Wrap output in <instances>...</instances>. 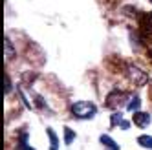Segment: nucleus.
<instances>
[{"mask_svg":"<svg viewBox=\"0 0 152 150\" xmlns=\"http://www.w3.org/2000/svg\"><path fill=\"white\" fill-rule=\"evenodd\" d=\"M70 112L75 119H94L97 115V106L92 101H77L70 106Z\"/></svg>","mask_w":152,"mask_h":150,"instance_id":"f257e3e1","label":"nucleus"},{"mask_svg":"<svg viewBox=\"0 0 152 150\" xmlns=\"http://www.w3.org/2000/svg\"><path fill=\"white\" fill-rule=\"evenodd\" d=\"M125 73H126V77L132 81L134 84H137V86H143V84H147V82H148V75H147L143 70H141L139 66L132 64V62H126Z\"/></svg>","mask_w":152,"mask_h":150,"instance_id":"f03ea898","label":"nucleus"},{"mask_svg":"<svg viewBox=\"0 0 152 150\" xmlns=\"http://www.w3.org/2000/svg\"><path fill=\"white\" fill-rule=\"evenodd\" d=\"M126 92L123 90H112L110 93L106 95V99H104V104L108 106V108H112V110H117V108H121L123 104H128L126 103Z\"/></svg>","mask_w":152,"mask_h":150,"instance_id":"7ed1b4c3","label":"nucleus"},{"mask_svg":"<svg viewBox=\"0 0 152 150\" xmlns=\"http://www.w3.org/2000/svg\"><path fill=\"white\" fill-rule=\"evenodd\" d=\"M132 123L137 126V128H147V126H150V123H152V115L148 114V112H136L134 115H132Z\"/></svg>","mask_w":152,"mask_h":150,"instance_id":"20e7f679","label":"nucleus"},{"mask_svg":"<svg viewBox=\"0 0 152 150\" xmlns=\"http://www.w3.org/2000/svg\"><path fill=\"white\" fill-rule=\"evenodd\" d=\"M28 139H29V134H28L26 128H22L18 132V137H17V150H35L33 146H29Z\"/></svg>","mask_w":152,"mask_h":150,"instance_id":"39448f33","label":"nucleus"},{"mask_svg":"<svg viewBox=\"0 0 152 150\" xmlns=\"http://www.w3.org/2000/svg\"><path fill=\"white\" fill-rule=\"evenodd\" d=\"M99 141L103 143V146H104L106 150H119V145L114 141L110 135H106V134H103V135L99 137Z\"/></svg>","mask_w":152,"mask_h":150,"instance_id":"423d86ee","label":"nucleus"},{"mask_svg":"<svg viewBox=\"0 0 152 150\" xmlns=\"http://www.w3.org/2000/svg\"><path fill=\"white\" fill-rule=\"evenodd\" d=\"M4 53H6V60H11L17 53L13 44H11V40H9V37H4Z\"/></svg>","mask_w":152,"mask_h":150,"instance_id":"0eeeda50","label":"nucleus"},{"mask_svg":"<svg viewBox=\"0 0 152 150\" xmlns=\"http://www.w3.org/2000/svg\"><path fill=\"white\" fill-rule=\"evenodd\" d=\"M46 134L50 137V148L51 150H59V137H57L55 130H53V128H46Z\"/></svg>","mask_w":152,"mask_h":150,"instance_id":"6e6552de","label":"nucleus"},{"mask_svg":"<svg viewBox=\"0 0 152 150\" xmlns=\"http://www.w3.org/2000/svg\"><path fill=\"white\" fill-rule=\"evenodd\" d=\"M139 108H141V99L137 97V95H132L130 101H128V104H126V110L136 114V112H139Z\"/></svg>","mask_w":152,"mask_h":150,"instance_id":"1a4fd4ad","label":"nucleus"},{"mask_svg":"<svg viewBox=\"0 0 152 150\" xmlns=\"http://www.w3.org/2000/svg\"><path fill=\"white\" fill-rule=\"evenodd\" d=\"M137 145H139V146H143V148L152 150V135H147V134L139 135V137H137Z\"/></svg>","mask_w":152,"mask_h":150,"instance_id":"9d476101","label":"nucleus"},{"mask_svg":"<svg viewBox=\"0 0 152 150\" xmlns=\"http://www.w3.org/2000/svg\"><path fill=\"white\" fill-rule=\"evenodd\" d=\"M75 137H77V134H75L72 128H68V126L64 128V145H68V146H70V145L73 143V139H75Z\"/></svg>","mask_w":152,"mask_h":150,"instance_id":"9b49d317","label":"nucleus"},{"mask_svg":"<svg viewBox=\"0 0 152 150\" xmlns=\"http://www.w3.org/2000/svg\"><path fill=\"white\" fill-rule=\"evenodd\" d=\"M123 121H125V119H123V112H114V114L110 115V125H112V126H121Z\"/></svg>","mask_w":152,"mask_h":150,"instance_id":"f8f14e48","label":"nucleus"},{"mask_svg":"<svg viewBox=\"0 0 152 150\" xmlns=\"http://www.w3.org/2000/svg\"><path fill=\"white\" fill-rule=\"evenodd\" d=\"M130 42H132V48H134V50H139V48H141L139 35H137V33H134V31H130Z\"/></svg>","mask_w":152,"mask_h":150,"instance_id":"ddd939ff","label":"nucleus"},{"mask_svg":"<svg viewBox=\"0 0 152 150\" xmlns=\"http://www.w3.org/2000/svg\"><path fill=\"white\" fill-rule=\"evenodd\" d=\"M35 103H37L39 108H42V110H50V108H48V104L44 103V99H42V95H35Z\"/></svg>","mask_w":152,"mask_h":150,"instance_id":"4468645a","label":"nucleus"},{"mask_svg":"<svg viewBox=\"0 0 152 150\" xmlns=\"http://www.w3.org/2000/svg\"><path fill=\"white\" fill-rule=\"evenodd\" d=\"M119 128H123V130H128V128H130V123H128V121H123Z\"/></svg>","mask_w":152,"mask_h":150,"instance_id":"2eb2a0df","label":"nucleus"},{"mask_svg":"<svg viewBox=\"0 0 152 150\" xmlns=\"http://www.w3.org/2000/svg\"><path fill=\"white\" fill-rule=\"evenodd\" d=\"M4 84H6V93H9V88H11V86H9V79L7 77L4 79Z\"/></svg>","mask_w":152,"mask_h":150,"instance_id":"dca6fc26","label":"nucleus"},{"mask_svg":"<svg viewBox=\"0 0 152 150\" xmlns=\"http://www.w3.org/2000/svg\"><path fill=\"white\" fill-rule=\"evenodd\" d=\"M148 57H150V59H152V50H150V53H148Z\"/></svg>","mask_w":152,"mask_h":150,"instance_id":"f3484780","label":"nucleus"},{"mask_svg":"<svg viewBox=\"0 0 152 150\" xmlns=\"http://www.w3.org/2000/svg\"><path fill=\"white\" fill-rule=\"evenodd\" d=\"M150 2H152V0H150Z\"/></svg>","mask_w":152,"mask_h":150,"instance_id":"a211bd4d","label":"nucleus"}]
</instances>
